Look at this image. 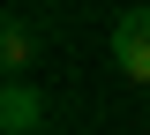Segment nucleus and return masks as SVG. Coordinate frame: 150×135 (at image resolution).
Returning <instances> with one entry per match:
<instances>
[{"label": "nucleus", "mask_w": 150, "mask_h": 135, "mask_svg": "<svg viewBox=\"0 0 150 135\" xmlns=\"http://www.w3.org/2000/svg\"><path fill=\"white\" fill-rule=\"evenodd\" d=\"M112 68L128 83H150V8H128L112 23Z\"/></svg>", "instance_id": "nucleus-1"}, {"label": "nucleus", "mask_w": 150, "mask_h": 135, "mask_svg": "<svg viewBox=\"0 0 150 135\" xmlns=\"http://www.w3.org/2000/svg\"><path fill=\"white\" fill-rule=\"evenodd\" d=\"M38 128H45V98L30 83H8L0 90V135H38Z\"/></svg>", "instance_id": "nucleus-2"}, {"label": "nucleus", "mask_w": 150, "mask_h": 135, "mask_svg": "<svg viewBox=\"0 0 150 135\" xmlns=\"http://www.w3.org/2000/svg\"><path fill=\"white\" fill-rule=\"evenodd\" d=\"M30 60H38L30 23H23V15H8V30H0V68H8V83H30Z\"/></svg>", "instance_id": "nucleus-3"}]
</instances>
